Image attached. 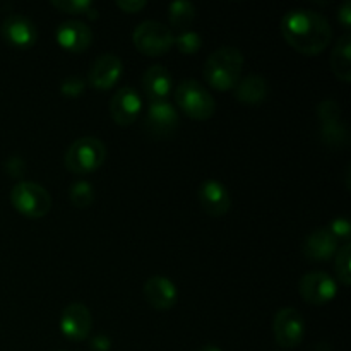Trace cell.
Returning <instances> with one entry per match:
<instances>
[{
	"label": "cell",
	"mask_w": 351,
	"mask_h": 351,
	"mask_svg": "<svg viewBox=\"0 0 351 351\" xmlns=\"http://www.w3.org/2000/svg\"><path fill=\"white\" fill-rule=\"evenodd\" d=\"M243 53L235 47H221L213 51L204 64V79L216 91H230L239 84L243 71Z\"/></svg>",
	"instance_id": "obj_2"
},
{
	"label": "cell",
	"mask_w": 351,
	"mask_h": 351,
	"mask_svg": "<svg viewBox=\"0 0 351 351\" xmlns=\"http://www.w3.org/2000/svg\"><path fill=\"white\" fill-rule=\"evenodd\" d=\"M329 233L335 237L336 240H346L348 242L350 237H351V225H350V219L346 216H338V218L332 219L328 226Z\"/></svg>",
	"instance_id": "obj_28"
},
{
	"label": "cell",
	"mask_w": 351,
	"mask_h": 351,
	"mask_svg": "<svg viewBox=\"0 0 351 351\" xmlns=\"http://www.w3.org/2000/svg\"><path fill=\"white\" fill-rule=\"evenodd\" d=\"M122 72L123 64L120 60V57H117L113 53H103L89 67L86 82L91 88L99 89V91H106V89H112L120 81Z\"/></svg>",
	"instance_id": "obj_14"
},
{
	"label": "cell",
	"mask_w": 351,
	"mask_h": 351,
	"mask_svg": "<svg viewBox=\"0 0 351 351\" xmlns=\"http://www.w3.org/2000/svg\"><path fill=\"white\" fill-rule=\"evenodd\" d=\"M93 315L91 311L81 302H72L62 311L60 332L69 341H86L91 335Z\"/></svg>",
	"instance_id": "obj_11"
},
{
	"label": "cell",
	"mask_w": 351,
	"mask_h": 351,
	"mask_svg": "<svg viewBox=\"0 0 351 351\" xmlns=\"http://www.w3.org/2000/svg\"><path fill=\"white\" fill-rule=\"evenodd\" d=\"M332 74L343 82L351 81V36L345 34L335 45L331 53Z\"/></svg>",
	"instance_id": "obj_21"
},
{
	"label": "cell",
	"mask_w": 351,
	"mask_h": 351,
	"mask_svg": "<svg viewBox=\"0 0 351 351\" xmlns=\"http://www.w3.org/2000/svg\"><path fill=\"white\" fill-rule=\"evenodd\" d=\"M93 31L86 23L79 19H69L58 24L55 31V40L58 47L69 53H82L93 43Z\"/></svg>",
	"instance_id": "obj_13"
},
{
	"label": "cell",
	"mask_w": 351,
	"mask_h": 351,
	"mask_svg": "<svg viewBox=\"0 0 351 351\" xmlns=\"http://www.w3.org/2000/svg\"><path fill=\"white\" fill-rule=\"evenodd\" d=\"M197 351H223V350L216 345H204V346H201Z\"/></svg>",
	"instance_id": "obj_33"
},
{
	"label": "cell",
	"mask_w": 351,
	"mask_h": 351,
	"mask_svg": "<svg viewBox=\"0 0 351 351\" xmlns=\"http://www.w3.org/2000/svg\"><path fill=\"white\" fill-rule=\"evenodd\" d=\"M338 21L343 26V29L348 31L351 27V2L350 0H345L341 3V7L338 9Z\"/></svg>",
	"instance_id": "obj_32"
},
{
	"label": "cell",
	"mask_w": 351,
	"mask_h": 351,
	"mask_svg": "<svg viewBox=\"0 0 351 351\" xmlns=\"http://www.w3.org/2000/svg\"><path fill=\"white\" fill-rule=\"evenodd\" d=\"M144 298L156 311H170L178 300L177 285L165 276H151L144 283Z\"/></svg>",
	"instance_id": "obj_17"
},
{
	"label": "cell",
	"mask_w": 351,
	"mask_h": 351,
	"mask_svg": "<svg viewBox=\"0 0 351 351\" xmlns=\"http://www.w3.org/2000/svg\"><path fill=\"white\" fill-rule=\"evenodd\" d=\"M3 170L9 177L17 178L21 182V178L26 175V160L21 156H10L7 158L5 163H3Z\"/></svg>",
	"instance_id": "obj_29"
},
{
	"label": "cell",
	"mask_w": 351,
	"mask_h": 351,
	"mask_svg": "<svg viewBox=\"0 0 351 351\" xmlns=\"http://www.w3.org/2000/svg\"><path fill=\"white\" fill-rule=\"evenodd\" d=\"M197 199L202 211L211 218H221L232 209V195L228 187L215 178L202 182L197 191Z\"/></svg>",
	"instance_id": "obj_12"
},
{
	"label": "cell",
	"mask_w": 351,
	"mask_h": 351,
	"mask_svg": "<svg viewBox=\"0 0 351 351\" xmlns=\"http://www.w3.org/2000/svg\"><path fill=\"white\" fill-rule=\"evenodd\" d=\"M302 250H304V256L312 263H326V261H331L338 252V240L329 233L328 228H319L305 239Z\"/></svg>",
	"instance_id": "obj_19"
},
{
	"label": "cell",
	"mask_w": 351,
	"mask_h": 351,
	"mask_svg": "<svg viewBox=\"0 0 351 351\" xmlns=\"http://www.w3.org/2000/svg\"><path fill=\"white\" fill-rule=\"evenodd\" d=\"M106 158V146L98 137L84 136L74 141L65 151L64 163L75 175H88L98 170Z\"/></svg>",
	"instance_id": "obj_4"
},
{
	"label": "cell",
	"mask_w": 351,
	"mask_h": 351,
	"mask_svg": "<svg viewBox=\"0 0 351 351\" xmlns=\"http://www.w3.org/2000/svg\"><path fill=\"white\" fill-rule=\"evenodd\" d=\"M173 33L158 21H144L134 29L132 41L137 50L147 57H161L173 47Z\"/></svg>",
	"instance_id": "obj_7"
},
{
	"label": "cell",
	"mask_w": 351,
	"mask_h": 351,
	"mask_svg": "<svg viewBox=\"0 0 351 351\" xmlns=\"http://www.w3.org/2000/svg\"><path fill=\"white\" fill-rule=\"evenodd\" d=\"M173 45L178 48V51L184 55H194L201 50L202 47V36L197 31L185 29L175 36Z\"/></svg>",
	"instance_id": "obj_26"
},
{
	"label": "cell",
	"mask_w": 351,
	"mask_h": 351,
	"mask_svg": "<svg viewBox=\"0 0 351 351\" xmlns=\"http://www.w3.org/2000/svg\"><path fill=\"white\" fill-rule=\"evenodd\" d=\"M115 5L125 14H137L147 5L146 0H117Z\"/></svg>",
	"instance_id": "obj_30"
},
{
	"label": "cell",
	"mask_w": 351,
	"mask_h": 351,
	"mask_svg": "<svg viewBox=\"0 0 351 351\" xmlns=\"http://www.w3.org/2000/svg\"><path fill=\"white\" fill-rule=\"evenodd\" d=\"M69 199L79 209H86L95 202V187L86 180H77L69 189Z\"/></svg>",
	"instance_id": "obj_25"
},
{
	"label": "cell",
	"mask_w": 351,
	"mask_h": 351,
	"mask_svg": "<svg viewBox=\"0 0 351 351\" xmlns=\"http://www.w3.org/2000/svg\"><path fill=\"white\" fill-rule=\"evenodd\" d=\"M143 110V98L130 86L120 88L110 101V115L113 122L122 127L132 125Z\"/></svg>",
	"instance_id": "obj_15"
},
{
	"label": "cell",
	"mask_w": 351,
	"mask_h": 351,
	"mask_svg": "<svg viewBox=\"0 0 351 351\" xmlns=\"http://www.w3.org/2000/svg\"><path fill=\"white\" fill-rule=\"evenodd\" d=\"M319 137L331 149H341L348 144V129L341 117V106L335 99H324L317 106Z\"/></svg>",
	"instance_id": "obj_6"
},
{
	"label": "cell",
	"mask_w": 351,
	"mask_h": 351,
	"mask_svg": "<svg viewBox=\"0 0 351 351\" xmlns=\"http://www.w3.org/2000/svg\"><path fill=\"white\" fill-rule=\"evenodd\" d=\"M237 101L243 105H259L269 95V84L266 79L259 74L245 75L239 81V84L233 88Z\"/></svg>",
	"instance_id": "obj_20"
},
{
	"label": "cell",
	"mask_w": 351,
	"mask_h": 351,
	"mask_svg": "<svg viewBox=\"0 0 351 351\" xmlns=\"http://www.w3.org/2000/svg\"><path fill=\"white\" fill-rule=\"evenodd\" d=\"M86 88H88V82L86 79L79 77V75H69V77L62 79L60 82V95L64 98L69 99H75V98H81L84 95Z\"/></svg>",
	"instance_id": "obj_27"
},
{
	"label": "cell",
	"mask_w": 351,
	"mask_h": 351,
	"mask_svg": "<svg viewBox=\"0 0 351 351\" xmlns=\"http://www.w3.org/2000/svg\"><path fill=\"white\" fill-rule=\"evenodd\" d=\"M175 103L192 120H209L216 112L211 93L195 79H185L175 88Z\"/></svg>",
	"instance_id": "obj_3"
},
{
	"label": "cell",
	"mask_w": 351,
	"mask_h": 351,
	"mask_svg": "<svg viewBox=\"0 0 351 351\" xmlns=\"http://www.w3.org/2000/svg\"><path fill=\"white\" fill-rule=\"evenodd\" d=\"M274 339L281 348H297L305 338V321L297 308L285 307L276 312L273 321Z\"/></svg>",
	"instance_id": "obj_8"
},
{
	"label": "cell",
	"mask_w": 351,
	"mask_h": 351,
	"mask_svg": "<svg viewBox=\"0 0 351 351\" xmlns=\"http://www.w3.org/2000/svg\"><path fill=\"white\" fill-rule=\"evenodd\" d=\"M298 291L302 298L311 305H328L338 295V281L328 273L322 271H312L302 276L298 283Z\"/></svg>",
	"instance_id": "obj_9"
},
{
	"label": "cell",
	"mask_w": 351,
	"mask_h": 351,
	"mask_svg": "<svg viewBox=\"0 0 351 351\" xmlns=\"http://www.w3.org/2000/svg\"><path fill=\"white\" fill-rule=\"evenodd\" d=\"M168 19L171 27L178 31H185L191 27L195 19V5L189 0H177L168 5Z\"/></svg>",
	"instance_id": "obj_22"
},
{
	"label": "cell",
	"mask_w": 351,
	"mask_h": 351,
	"mask_svg": "<svg viewBox=\"0 0 351 351\" xmlns=\"http://www.w3.org/2000/svg\"><path fill=\"white\" fill-rule=\"evenodd\" d=\"M50 3L57 10L71 14V16H82L91 21H96L99 17V10L96 9L91 0H51Z\"/></svg>",
	"instance_id": "obj_23"
},
{
	"label": "cell",
	"mask_w": 351,
	"mask_h": 351,
	"mask_svg": "<svg viewBox=\"0 0 351 351\" xmlns=\"http://www.w3.org/2000/svg\"><path fill=\"white\" fill-rule=\"evenodd\" d=\"M10 204L19 215L29 219H40L50 213L51 197L36 182L21 180L10 191Z\"/></svg>",
	"instance_id": "obj_5"
},
{
	"label": "cell",
	"mask_w": 351,
	"mask_h": 351,
	"mask_svg": "<svg viewBox=\"0 0 351 351\" xmlns=\"http://www.w3.org/2000/svg\"><path fill=\"white\" fill-rule=\"evenodd\" d=\"M3 40L16 48H29L36 43L38 29L27 17L21 14H9L0 26Z\"/></svg>",
	"instance_id": "obj_16"
},
{
	"label": "cell",
	"mask_w": 351,
	"mask_h": 351,
	"mask_svg": "<svg viewBox=\"0 0 351 351\" xmlns=\"http://www.w3.org/2000/svg\"><path fill=\"white\" fill-rule=\"evenodd\" d=\"M89 348L93 351H110L112 350V339L106 335H95L89 339Z\"/></svg>",
	"instance_id": "obj_31"
},
{
	"label": "cell",
	"mask_w": 351,
	"mask_h": 351,
	"mask_svg": "<svg viewBox=\"0 0 351 351\" xmlns=\"http://www.w3.org/2000/svg\"><path fill=\"white\" fill-rule=\"evenodd\" d=\"M281 34L298 53L314 57L331 43L332 27L328 17L317 10L293 9L281 19Z\"/></svg>",
	"instance_id": "obj_1"
},
{
	"label": "cell",
	"mask_w": 351,
	"mask_h": 351,
	"mask_svg": "<svg viewBox=\"0 0 351 351\" xmlns=\"http://www.w3.org/2000/svg\"><path fill=\"white\" fill-rule=\"evenodd\" d=\"M335 273L336 280L343 285V287H350L351 285V243L346 242L338 249L335 256Z\"/></svg>",
	"instance_id": "obj_24"
},
{
	"label": "cell",
	"mask_w": 351,
	"mask_h": 351,
	"mask_svg": "<svg viewBox=\"0 0 351 351\" xmlns=\"http://www.w3.org/2000/svg\"><path fill=\"white\" fill-rule=\"evenodd\" d=\"M178 123H180V117H178L177 108L170 101L149 103L144 127L151 137L168 139L177 132Z\"/></svg>",
	"instance_id": "obj_10"
},
{
	"label": "cell",
	"mask_w": 351,
	"mask_h": 351,
	"mask_svg": "<svg viewBox=\"0 0 351 351\" xmlns=\"http://www.w3.org/2000/svg\"><path fill=\"white\" fill-rule=\"evenodd\" d=\"M143 89L149 103L168 101L173 93V77L165 65H153L143 75Z\"/></svg>",
	"instance_id": "obj_18"
}]
</instances>
